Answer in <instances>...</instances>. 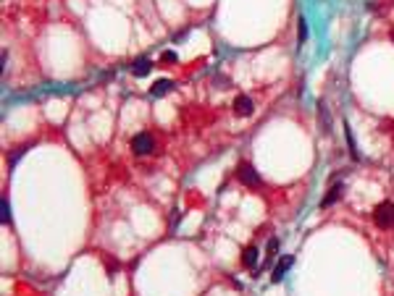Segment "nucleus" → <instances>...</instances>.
<instances>
[{
    "label": "nucleus",
    "instance_id": "f257e3e1",
    "mask_svg": "<svg viewBox=\"0 0 394 296\" xmlns=\"http://www.w3.org/2000/svg\"><path fill=\"white\" fill-rule=\"evenodd\" d=\"M373 220L381 228H391L394 226V202H381V205L373 210Z\"/></svg>",
    "mask_w": 394,
    "mask_h": 296
},
{
    "label": "nucleus",
    "instance_id": "f03ea898",
    "mask_svg": "<svg viewBox=\"0 0 394 296\" xmlns=\"http://www.w3.org/2000/svg\"><path fill=\"white\" fill-rule=\"evenodd\" d=\"M237 178L245 183V186H260V176H257V170H255L250 163H242V165H239Z\"/></svg>",
    "mask_w": 394,
    "mask_h": 296
},
{
    "label": "nucleus",
    "instance_id": "7ed1b4c3",
    "mask_svg": "<svg viewBox=\"0 0 394 296\" xmlns=\"http://www.w3.org/2000/svg\"><path fill=\"white\" fill-rule=\"evenodd\" d=\"M153 147H155V142H153V136H150V134H137V136L132 139L134 155H150V152H153Z\"/></svg>",
    "mask_w": 394,
    "mask_h": 296
},
{
    "label": "nucleus",
    "instance_id": "20e7f679",
    "mask_svg": "<svg viewBox=\"0 0 394 296\" xmlns=\"http://www.w3.org/2000/svg\"><path fill=\"white\" fill-rule=\"evenodd\" d=\"M150 68H153V60H150L147 55H140V58L132 63V73L137 76V79H142V76H147V73H150Z\"/></svg>",
    "mask_w": 394,
    "mask_h": 296
},
{
    "label": "nucleus",
    "instance_id": "39448f33",
    "mask_svg": "<svg viewBox=\"0 0 394 296\" xmlns=\"http://www.w3.org/2000/svg\"><path fill=\"white\" fill-rule=\"evenodd\" d=\"M292 257L289 254H286V257H281L279 260V265H276V268H274V273H271V280H274V283H281V280H284V275H286V270H289L292 268Z\"/></svg>",
    "mask_w": 394,
    "mask_h": 296
},
{
    "label": "nucleus",
    "instance_id": "423d86ee",
    "mask_svg": "<svg viewBox=\"0 0 394 296\" xmlns=\"http://www.w3.org/2000/svg\"><path fill=\"white\" fill-rule=\"evenodd\" d=\"M252 107H255V105H252V100H250L247 95H239V97L234 100V113H237V116H250Z\"/></svg>",
    "mask_w": 394,
    "mask_h": 296
},
{
    "label": "nucleus",
    "instance_id": "0eeeda50",
    "mask_svg": "<svg viewBox=\"0 0 394 296\" xmlns=\"http://www.w3.org/2000/svg\"><path fill=\"white\" fill-rule=\"evenodd\" d=\"M257 254H260V252H257L255 246H247V249H245V254H242V265H245L247 270H255V265H257Z\"/></svg>",
    "mask_w": 394,
    "mask_h": 296
},
{
    "label": "nucleus",
    "instance_id": "6e6552de",
    "mask_svg": "<svg viewBox=\"0 0 394 296\" xmlns=\"http://www.w3.org/2000/svg\"><path fill=\"white\" fill-rule=\"evenodd\" d=\"M174 89V82H169V79H158L155 84H153V89H150V95L153 97H163L166 92H171Z\"/></svg>",
    "mask_w": 394,
    "mask_h": 296
},
{
    "label": "nucleus",
    "instance_id": "1a4fd4ad",
    "mask_svg": "<svg viewBox=\"0 0 394 296\" xmlns=\"http://www.w3.org/2000/svg\"><path fill=\"white\" fill-rule=\"evenodd\" d=\"M339 197H342V183H337V186H331V189H329V194L323 199V207H331Z\"/></svg>",
    "mask_w": 394,
    "mask_h": 296
},
{
    "label": "nucleus",
    "instance_id": "9d476101",
    "mask_svg": "<svg viewBox=\"0 0 394 296\" xmlns=\"http://www.w3.org/2000/svg\"><path fill=\"white\" fill-rule=\"evenodd\" d=\"M318 116H321V126H323V134H331V118L326 113V105L318 102Z\"/></svg>",
    "mask_w": 394,
    "mask_h": 296
},
{
    "label": "nucleus",
    "instance_id": "9b49d317",
    "mask_svg": "<svg viewBox=\"0 0 394 296\" xmlns=\"http://www.w3.org/2000/svg\"><path fill=\"white\" fill-rule=\"evenodd\" d=\"M0 220H3V223H8V220H11V207H8V199L0 202Z\"/></svg>",
    "mask_w": 394,
    "mask_h": 296
},
{
    "label": "nucleus",
    "instance_id": "f8f14e48",
    "mask_svg": "<svg viewBox=\"0 0 394 296\" xmlns=\"http://www.w3.org/2000/svg\"><path fill=\"white\" fill-rule=\"evenodd\" d=\"M347 144H350V155H352V160H357V150H355V142H352V131L347 129Z\"/></svg>",
    "mask_w": 394,
    "mask_h": 296
},
{
    "label": "nucleus",
    "instance_id": "ddd939ff",
    "mask_svg": "<svg viewBox=\"0 0 394 296\" xmlns=\"http://www.w3.org/2000/svg\"><path fill=\"white\" fill-rule=\"evenodd\" d=\"M163 63H176V53L174 50H166L163 53Z\"/></svg>",
    "mask_w": 394,
    "mask_h": 296
},
{
    "label": "nucleus",
    "instance_id": "4468645a",
    "mask_svg": "<svg viewBox=\"0 0 394 296\" xmlns=\"http://www.w3.org/2000/svg\"><path fill=\"white\" fill-rule=\"evenodd\" d=\"M300 34H302V40L308 37V29H305V21H300Z\"/></svg>",
    "mask_w": 394,
    "mask_h": 296
},
{
    "label": "nucleus",
    "instance_id": "2eb2a0df",
    "mask_svg": "<svg viewBox=\"0 0 394 296\" xmlns=\"http://www.w3.org/2000/svg\"><path fill=\"white\" fill-rule=\"evenodd\" d=\"M391 40H394V32H391Z\"/></svg>",
    "mask_w": 394,
    "mask_h": 296
}]
</instances>
